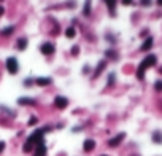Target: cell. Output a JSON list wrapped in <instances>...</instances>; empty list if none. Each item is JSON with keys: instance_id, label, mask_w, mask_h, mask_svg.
<instances>
[{"instance_id": "obj_16", "label": "cell", "mask_w": 162, "mask_h": 156, "mask_svg": "<svg viewBox=\"0 0 162 156\" xmlns=\"http://www.w3.org/2000/svg\"><path fill=\"white\" fill-rule=\"evenodd\" d=\"M84 15H89L91 13V0H86V3H84Z\"/></svg>"}, {"instance_id": "obj_22", "label": "cell", "mask_w": 162, "mask_h": 156, "mask_svg": "<svg viewBox=\"0 0 162 156\" xmlns=\"http://www.w3.org/2000/svg\"><path fill=\"white\" fill-rule=\"evenodd\" d=\"M140 3H142L143 7H148V5L151 3V0H140Z\"/></svg>"}, {"instance_id": "obj_30", "label": "cell", "mask_w": 162, "mask_h": 156, "mask_svg": "<svg viewBox=\"0 0 162 156\" xmlns=\"http://www.w3.org/2000/svg\"><path fill=\"white\" fill-rule=\"evenodd\" d=\"M102 156H105V154H102Z\"/></svg>"}, {"instance_id": "obj_1", "label": "cell", "mask_w": 162, "mask_h": 156, "mask_svg": "<svg viewBox=\"0 0 162 156\" xmlns=\"http://www.w3.org/2000/svg\"><path fill=\"white\" fill-rule=\"evenodd\" d=\"M156 56L154 54H150V56H146V58L143 59V62L140 64V67H138V70H137V78L138 80H143V77H145V70L148 69V67H153L154 64H156Z\"/></svg>"}, {"instance_id": "obj_19", "label": "cell", "mask_w": 162, "mask_h": 156, "mask_svg": "<svg viewBox=\"0 0 162 156\" xmlns=\"http://www.w3.org/2000/svg\"><path fill=\"white\" fill-rule=\"evenodd\" d=\"M154 88H156V91H162V81H160V80H159V81H156Z\"/></svg>"}, {"instance_id": "obj_8", "label": "cell", "mask_w": 162, "mask_h": 156, "mask_svg": "<svg viewBox=\"0 0 162 156\" xmlns=\"http://www.w3.org/2000/svg\"><path fill=\"white\" fill-rule=\"evenodd\" d=\"M18 104H19V105H35L37 102L34 101V99H27V97H21V99H18Z\"/></svg>"}, {"instance_id": "obj_10", "label": "cell", "mask_w": 162, "mask_h": 156, "mask_svg": "<svg viewBox=\"0 0 162 156\" xmlns=\"http://www.w3.org/2000/svg\"><path fill=\"white\" fill-rule=\"evenodd\" d=\"M151 46H153V38L150 37V38H146V40H145V43L142 45L140 50H142V51H148V50H151Z\"/></svg>"}, {"instance_id": "obj_2", "label": "cell", "mask_w": 162, "mask_h": 156, "mask_svg": "<svg viewBox=\"0 0 162 156\" xmlns=\"http://www.w3.org/2000/svg\"><path fill=\"white\" fill-rule=\"evenodd\" d=\"M7 70H8L11 75H16V73H18L19 65H18L16 58H8V59H7Z\"/></svg>"}, {"instance_id": "obj_3", "label": "cell", "mask_w": 162, "mask_h": 156, "mask_svg": "<svg viewBox=\"0 0 162 156\" xmlns=\"http://www.w3.org/2000/svg\"><path fill=\"white\" fill-rule=\"evenodd\" d=\"M54 104H56L57 108H67V105H69V99L67 97H62V96H57L56 99H54Z\"/></svg>"}, {"instance_id": "obj_5", "label": "cell", "mask_w": 162, "mask_h": 156, "mask_svg": "<svg viewBox=\"0 0 162 156\" xmlns=\"http://www.w3.org/2000/svg\"><path fill=\"white\" fill-rule=\"evenodd\" d=\"M34 156H46V147L45 144H37L35 145V151H34Z\"/></svg>"}, {"instance_id": "obj_11", "label": "cell", "mask_w": 162, "mask_h": 156, "mask_svg": "<svg viewBox=\"0 0 162 156\" xmlns=\"http://www.w3.org/2000/svg\"><path fill=\"white\" fill-rule=\"evenodd\" d=\"M105 65H106V62H105V61L99 62V65H97V70H96V73H94V78H97V77L102 73V70L105 69Z\"/></svg>"}, {"instance_id": "obj_14", "label": "cell", "mask_w": 162, "mask_h": 156, "mask_svg": "<svg viewBox=\"0 0 162 156\" xmlns=\"http://www.w3.org/2000/svg\"><path fill=\"white\" fill-rule=\"evenodd\" d=\"M65 35H67V38H73V37L76 35V31L73 29V27H69V29H67V32H65Z\"/></svg>"}, {"instance_id": "obj_28", "label": "cell", "mask_w": 162, "mask_h": 156, "mask_svg": "<svg viewBox=\"0 0 162 156\" xmlns=\"http://www.w3.org/2000/svg\"><path fill=\"white\" fill-rule=\"evenodd\" d=\"M157 5H160V7H162V0H157Z\"/></svg>"}, {"instance_id": "obj_6", "label": "cell", "mask_w": 162, "mask_h": 156, "mask_svg": "<svg viewBox=\"0 0 162 156\" xmlns=\"http://www.w3.org/2000/svg\"><path fill=\"white\" fill-rule=\"evenodd\" d=\"M40 50H42V53H43V54L49 56V54H52V53H54V45H52V43H43Z\"/></svg>"}, {"instance_id": "obj_17", "label": "cell", "mask_w": 162, "mask_h": 156, "mask_svg": "<svg viewBox=\"0 0 162 156\" xmlns=\"http://www.w3.org/2000/svg\"><path fill=\"white\" fill-rule=\"evenodd\" d=\"M13 31H15V27H7V29H3L2 31V35H10V34H13Z\"/></svg>"}, {"instance_id": "obj_23", "label": "cell", "mask_w": 162, "mask_h": 156, "mask_svg": "<svg viewBox=\"0 0 162 156\" xmlns=\"http://www.w3.org/2000/svg\"><path fill=\"white\" fill-rule=\"evenodd\" d=\"M78 53H79V48H78V46H73V48H72V54L75 56V54H78Z\"/></svg>"}, {"instance_id": "obj_26", "label": "cell", "mask_w": 162, "mask_h": 156, "mask_svg": "<svg viewBox=\"0 0 162 156\" xmlns=\"http://www.w3.org/2000/svg\"><path fill=\"white\" fill-rule=\"evenodd\" d=\"M29 123H30V124H35V123H37V118H35V116H32V118H30V121H29Z\"/></svg>"}, {"instance_id": "obj_18", "label": "cell", "mask_w": 162, "mask_h": 156, "mask_svg": "<svg viewBox=\"0 0 162 156\" xmlns=\"http://www.w3.org/2000/svg\"><path fill=\"white\" fill-rule=\"evenodd\" d=\"M32 147H34L32 144H29V142H25V145L22 147V150H24L25 153H29V151H32Z\"/></svg>"}, {"instance_id": "obj_13", "label": "cell", "mask_w": 162, "mask_h": 156, "mask_svg": "<svg viewBox=\"0 0 162 156\" xmlns=\"http://www.w3.org/2000/svg\"><path fill=\"white\" fill-rule=\"evenodd\" d=\"M25 48H27V40L21 37V38L18 40V50H21V51H22V50H25Z\"/></svg>"}, {"instance_id": "obj_12", "label": "cell", "mask_w": 162, "mask_h": 156, "mask_svg": "<svg viewBox=\"0 0 162 156\" xmlns=\"http://www.w3.org/2000/svg\"><path fill=\"white\" fill-rule=\"evenodd\" d=\"M103 2L108 5V8H110V13H111V15H115V5H116V0H103Z\"/></svg>"}, {"instance_id": "obj_25", "label": "cell", "mask_w": 162, "mask_h": 156, "mask_svg": "<svg viewBox=\"0 0 162 156\" xmlns=\"http://www.w3.org/2000/svg\"><path fill=\"white\" fill-rule=\"evenodd\" d=\"M3 148H5V142H0V153L3 151Z\"/></svg>"}, {"instance_id": "obj_27", "label": "cell", "mask_w": 162, "mask_h": 156, "mask_svg": "<svg viewBox=\"0 0 162 156\" xmlns=\"http://www.w3.org/2000/svg\"><path fill=\"white\" fill-rule=\"evenodd\" d=\"M3 13H5V10H3V7H0V16H2V15H3Z\"/></svg>"}, {"instance_id": "obj_15", "label": "cell", "mask_w": 162, "mask_h": 156, "mask_svg": "<svg viewBox=\"0 0 162 156\" xmlns=\"http://www.w3.org/2000/svg\"><path fill=\"white\" fill-rule=\"evenodd\" d=\"M153 140L156 142V144H162V134L160 132H154L153 134Z\"/></svg>"}, {"instance_id": "obj_20", "label": "cell", "mask_w": 162, "mask_h": 156, "mask_svg": "<svg viewBox=\"0 0 162 156\" xmlns=\"http://www.w3.org/2000/svg\"><path fill=\"white\" fill-rule=\"evenodd\" d=\"M115 78H116L115 73H111L110 77H108V84H113V83H115Z\"/></svg>"}, {"instance_id": "obj_4", "label": "cell", "mask_w": 162, "mask_h": 156, "mask_svg": "<svg viewBox=\"0 0 162 156\" xmlns=\"http://www.w3.org/2000/svg\"><path fill=\"white\" fill-rule=\"evenodd\" d=\"M124 137H126V134H123V132H121V134H118L116 137H113L110 142H108V145H110L111 148H115V147H118V145L121 144V142L124 140Z\"/></svg>"}, {"instance_id": "obj_7", "label": "cell", "mask_w": 162, "mask_h": 156, "mask_svg": "<svg viewBox=\"0 0 162 156\" xmlns=\"http://www.w3.org/2000/svg\"><path fill=\"white\" fill-rule=\"evenodd\" d=\"M83 148H84V151H92L94 148H96V142H94L92 139H88V140H84Z\"/></svg>"}, {"instance_id": "obj_21", "label": "cell", "mask_w": 162, "mask_h": 156, "mask_svg": "<svg viewBox=\"0 0 162 156\" xmlns=\"http://www.w3.org/2000/svg\"><path fill=\"white\" fill-rule=\"evenodd\" d=\"M105 54H106V56H111L113 59H116V53H115V51H111V50H110V51H106Z\"/></svg>"}, {"instance_id": "obj_9", "label": "cell", "mask_w": 162, "mask_h": 156, "mask_svg": "<svg viewBox=\"0 0 162 156\" xmlns=\"http://www.w3.org/2000/svg\"><path fill=\"white\" fill-rule=\"evenodd\" d=\"M35 83L38 86H46V84H51L52 80L51 78H35Z\"/></svg>"}, {"instance_id": "obj_24", "label": "cell", "mask_w": 162, "mask_h": 156, "mask_svg": "<svg viewBox=\"0 0 162 156\" xmlns=\"http://www.w3.org/2000/svg\"><path fill=\"white\" fill-rule=\"evenodd\" d=\"M132 2H133V0H123L124 5H132Z\"/></svg>"}, {"instance_id": "obj_29", "label": "cell", "mask_w": 162, "mask_h": 156, "mask_svg": "<svg viewBox=\"0 0 162 156\" xmlns=\"http://www.w3.org/2000/svg\"><path fill=\"white\" fill-rule=\"evenodd\" d=\"M160 73H162V69H160Z\"/></svg>"}]
</instances>
